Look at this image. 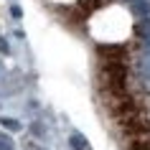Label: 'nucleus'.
Returning <instances> with one entry per match:
<instances>
[{"label": "nucleus", "mask_w": 150, "mask_h": 150, "mask_svg": "<svg viewBox=\"0 0 150 150\" xmlns=\"http://www.w3.org/2000/svg\"><path fill=\"white\" fill-rule=\"evenodd\" d=\"M0 150H16V145L8 135H0Z\"/></svg>", "instance_id": "nucleus-7"}, {"label": "nucleus", "mask_w": 150, "mask_h": 150, "mask_svg": "<svg viewBox=\"0 0 150 150\" xmlns=\"http://www.w3.org/2000/svg\"><path fill=\"white\" fill-rule=\"evenodd\" d=\"M137 33H140V36H148V38H150V18H142L140 23H137Z\"/></svg>", "instance_id": "nucleus-6"}, {"label": "nucleus", "mask_w": 150, "mask_h": 150, "mask_svg": "<svg viewBox=\"0 0 150 150\" xmlns=\"http://www.w3.org/2000/svg\"><path fill=\"white\" fill-rule=\"evenodd\" d=\"M31 130H33V135H43V125H41V122H33Z\"/></svg>", "instance_id": "nucleus-9"}, {"label": "nucleus", "mask_w": 150, "mask_h": 150, "mask_svg": "<svg viewBox=\"0 0 150 150\" xmlns=\"http://www.w3.org/2000/svg\"><path fill=\"white\" fill-rule=\"evenodd\" d=\"M69 142H71V148H74V150H87V137H84V135H79V132L71 135Z\"/></svg>", "instance_id": "nucleus-4"}, {"label": "nucleus", "mask_w": 150, "mask_h": 150, "mask_svg": "<svg viewBox=\"0 0 150 150\" xmlns=\"http://www.w3.org/2000/svg\"><path fill=\"white\" fill-rule=\"evenodd\" d=\"M142 87H145V92H150V71L142 76Z\"/></svg>", "instance_id": "nucleus-10"}, {"label": "nucleus", "mask_w": 150, "mask_h": 150, "mask_svg": "<svg viewBox=\"0 0 150 150\" xmlns=\"http://www.w3.org/2000/svg\"><path fill=\"white\" fill-rule=\"evenodd\" d=\"M0 125L8 127V130H13V132H18V130H21V122H18V120H10V117H0Z\"/></svg>", "instance_id": "nucleus-5"}, {"label": "nucleus", "mask_w": 150, "mask_h": 150, "mask_svg": "<svg viewBox=\"0 0 150 150\" xmlns=\"http://www.w3.org/2000/svg\"><path fill=\"white\" fill-rule=\"evenodd\" d=\"M99 56H104L110 64H117V61L122 64L127 59V51L122 46H102V48H99Z\"/></svg>", "instance_id": "nucleus-2"}, {"label": "nucleus", "mask_w": 150, "mask_h": 150, "mask_svg": "<svg viewBox=\"0 0 150 150\" xmlns=\"http://www.w3.org/2000/svg\"><path fill=\"white\" fill-rule=\"evenodd\" d=\"M0 54H5V56L10 54V46H8V41L3 38V36H0Z\"/></svg>", "instance_id": "nucleus-8"}, {"label": "nucleus", "mask_w": 150, "mask_h": 150, "mask_svg": "<svg viewBox=\"0 0 150 150\" xmlns=\"http://www.w3.org/2000/svg\"><path fill=\"white\" fill-rule=\"evenodd\" d=\"M102 76L107 79V89L112 94H122L125 92V81H127V69L122 64H107L102 69Z\"/></svg>", "instance_id": "nucleus-1"}, {"label": "nucleus", "mask_w": 150, "mask_h": 150, "mask_svg": "<svg viewBox=\"0 0 150 150\" xmlns=\"http://www.w3.org/2000/svg\"><path fill=\"white\" fill-rule=\"evenodd\" d=\"M10 16H13V18H21V8H18V5H10Z\"/></svg>", "instance_id": "nucleus-11"}, {"label": "nucleus", "mask_w": 150, "mask_h": 150, "mask_svg": "<svg viewBox=\"0 0 150 150\" xmlns=\"http://www.w3.org/2000/svg\"><path fill=\"white\" fill-rule=\"evenodd\" d=\"M127 8L132 16H137L142 21V18L150 16V0H127Z\"/></svg>", "instance_id": "nucleus-3"}]
</instances>
